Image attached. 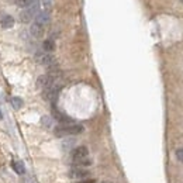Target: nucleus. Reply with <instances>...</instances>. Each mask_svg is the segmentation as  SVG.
Returning a JSON list of instances; mask_svg holds the SVG:
<instances>
[{"mask_svg":"<svg viewBox=\"0 0 183 183\" xmlns=\"http://www.w3.org/2000/svg\"><path fill=\"white\" fill-rule=\"evenodd\" d=\"M87 154H89V151H87L86 146H78L72 151V158L73 160H79L83 159V158H87Z\"/></svg>","mask_w":183,"mask_h":183,"instance_id":"8","label":"nucleus"},{"mask_svg":"<svg viewBox=\"0 0 183 183\" xmlns=\"http://www.w3.org/2000/svg\"><path fill=\"white\" fill-rule=\"evenodd\" d=\"M76 165V168H83V166H89L92 163V160L89 158H83V159H79V160H73Z\"/></svg>","mask_w":183,"mask_h":183,"instance_id":"14","label":"nucleus"},{"mask_svg":"<svg viewBox=\"0 0 183 183\" xmlns=\"http://www.w3.org/2000/svg\"><path fill=\"white\" fill-rule=\"evenodd\" d=\"M0 24H2L3 28H11L14 25V18L11 16H8V14H4V16L0 18Z\"/></svg>","mask_w":183,"mask_h":183,"instance_id":"10","label":"nucleus"},{"mask_svg":"<svg viewBox=\"0 0 183 183\" xmlns=\"http://www.w3.org/2000/svg\"><path fill=\"white\" fill-rule=\"evenodd\" d=\"M55 135L56 137H66V135H76L83 132V125L80 124H62V125H58L55 128Z\"/></svg>","mask_w":183,"mask_h":183,"instance_id":"1","label":"nucleus"},{"mask_svg":"<svg viewBox=\"0 0 183 183\" xmlns=\"http://www.w3.org/2000/svg\"><path fill=\"white\" fill-rule=\"evenodd\" d=\"M48 120H49L48 117H44V118H42V124H45V125H49V121H48Z\"/></svg>","mask_w":183,"mask_h":183,"instance_id":"19","label":"nucleus"},{"mask_svg":"<svg viewBox=\"0 0 183 183\" xmlns=\"http://www.w3.org/2000/svg\"><path fill=\"white\" fill-rule=\"evenodd\" d=\"M76 183H97V182H96L94 179H89V177H87V179H82V180H79V182H76Z\"/></svg>","mask_w":183,"mask_h":183,"instance_id":"18","label":"nucleus"},{"mask_svg":"<svg viewBox=\"0 0 183 183\" xmlns=\"http://www.w3.org/2000/svg\"><path fill=\"white\" fill-rule=\"evenodd\" d=\"M11 104H13L14 109H21L24 103H23V100L20 97H13L11 99Z\"/></svg>","mask_w":183,"mask_h":183,"instance_id":"15","label":"nucleus"},{"mask_svg":"<svg viewBox=\"0 0 183 183\" xmlns=\"http://www.w3.org/2000/svg\"><path fill=\"white\" fill-rule=\"evenodd\" d=\"M59 90H61V86L55 83V84H52V86H49V87H47V89H44V92H42V96H44L45 100L53 101L56 97H58Z\"/></svg>","mask_w":183,"mask_h":183,"instance_id":"4","label":"nucleus"},{"mask_svg":"<svg viewBox=\"0 0 183 183\" xmlns=\"http://www.w3.org/2000/svg\"><path fill=\"white\" fill-rule=\"evenodd\" d=\"M30 33H31V35H33V37L39 38V37L44 35V27H41V25H38V24H35V23H34V24L30 27Z\"/></svg>","mask_w":183,"mask_h":183,"instance_id":"11","label":"nucleus"},{"mask_svg":"<svg viewBox=\"0 0 183 183\" xmlns=\"http://www.w3.org/2000/svg\"><path fill=\"white\" fill-rule=\"evenodd\" d=\"M13 169L14 172H17L18 175H24L25 173V166L21 160H14L13 162Z\"/></svg>","mask_w":183,"mask_h":183,"instance_id":"12","label":"nucleus"},{"mask_svg":"<svg viewBox=\"0 0 183 183\" xmlns=\"http://www.w3.org/2000/svg\"><path fill=\"white\" fill-rule=\"evenodd\" d=\"M49 20H51V16L48 11H38V14L35 16V24L45 28V25L49 24Z\"/></svg>","mask_w":183,"mask_h":183,"instance_id":"7","label":"nucleus"},{"mask_svg":"<svg viewBox=\"0 0 183 183\" xmlns=\"http://www.w3.org/2000/svg\"><path fill=\"white\" fill-rule=\"evenodd\" d=\"M176 156H177V159L180 160V162H183V148H179L176 151Z\"/></svg>","mask_w":183,"mask_h":183,"instance_id":"17","label":"nucleus"},{"mask_svg":"<svg viewBox=\"0 0 183 183\" xmlns=\"http://www.w3.org/2000/svg\"><path fill=\"white\" fill-rule=\"evenodd\" d=\"M56 78H58V75H56L55 72L47 73V75L39 76L38 80H37V84H38V87L47 89V87H49V86H52V84L56 83Z\"/></svg>","mask_w":183,"mask_h":183,"instance_id":"3","label":"nucleus"},{"mask_svg":"<svg viewBox=\"0 0 183 183\" xmlns=\"http://www.w3.org/2000/svg\"><path fill=\"white\" fill-rule=\"evenodd\" d=\"M42 49H44L45 52H52V51L55 49V42H53L52 39H45V41L42 42Z\"/></svg>","mask_w":183,"mask_h":183,"instance_id":"13","label":"nucleus"},{"mask_svg":"<svg viewBox=\"0 0 183 183\" xmlns=\"http://www.w3.org/2000/svg\"><path fill=\"white\" fill-rule=\"evenodd\" d=\"M38 8L39 6H35V7H28L25 10H23L20 13V20L23 23H30L33 18H35V16L38 14Z\"/></svg>","mask_w":183,"mask_h":183,"instance_id":"5","label":"nucleus"},{"mask_svg":"<svg viewBox=\"0 0 183 183\" xmlns=\"http://www.w3.org/2000/svg\"><path fill=\"white\" fill-rule=\"evenodd\" d=\"M52 2H53V0H42V4H44V7H45V11H48L51 8Z\"/></svg>","mask_w":183,"mask_h":183,"instance_id":"16","label":"nucleus"},{"mask_svg":"<svg viewBox=\"0 0 183 183\" xmlns=\"http://www.w3.org/2000/svg\"><path fill=\"white\" fill-rule=\"evenodd\" d=\"M35 61L38 62L39 65H44V66H48L51 69V72H53L56 68V62L55 58L51 55L49 52H37L35 53Z\"/></svg>","mask_w":183,"mask_h":183,"instance_id":"2","label":"nucleus"},{"mask_svg":"<svg viewBox=\"0 0 183 183\" xmlns=\"http://www.w3.org/2000/svg\"><path fill=\"white\" fill-rule=\"evenodd\" d=\"M182 2H183V0H182Z\"/></svg>","mask_w":183,"mask_h":183,"instance_id":"21","label":"nucleus"},{"mask_svg":"<svg viewBox=\"0 0 183 183\" xmlns=\"http://www.w3.org/2000/svg\"><path fill=\"white\" fill-rule=\"evenodd\" d=\"M0 118H3V114H2V111H0Z\"/></svg>","mask_w":183,"mask_h":183,"instance_id":"20","label":"nucleus"},{"mask_svg":"<svg viewBox=\"0 0 183 183\" xmlns=\"http://www.w3.org/2000/svg\"><path fill=\"white\" fill-rule=\"evenodd\" d=\"M16 4L18 7H35V6H39V0H16Z\"/></svg>","mask_w":183,"mask_h":183,"instance_id":"9","label":"nucleus"},{"mask_svg":"<svg viewBox=\"0 0 183 183\" xmlns=\"http://www.w3.org/2000/svg\"><path fill=\"white\" fill-rule=\"evenodd\" d=\"M87 176H90L89 170H86V169L83 168H72L69 170V177L70 179H87Z\"/></svg>","mask_w":183,"mask_h":183,"instance_id":"6","label":"nucleus"}]
</instances>
